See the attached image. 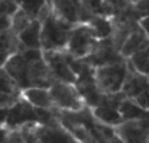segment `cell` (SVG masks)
<instances>
[{"mask_svg": "<svg viewBox=\"0 0 149 143\" xmlns=\"http://www.w3.org/2000/svg\"><path fill=\"white\" fill-rule=\"evenodd\" d=\"M72 24L59 16L54 9L42 21L41 43L45 51H64L73 28Z\"/></svg>", "mask_w": 149, "mask_h": 143, "instance_id": "cell-1", "label": "cell"}, {"mask_svg": "<svg viewBox=\"0 0 149 143\" xmlns=\"http://www.w3.org/2000/svg\"><path fill=\"white\" fill-rule=\"evenodd\" d=\"M128 72V63L127 60L118 63H110L95 67L94 70V80L98 89L105 95L116 93L123 88Z\"/></svg>", "mask_w": 149, "mask_h": 143, "instance_id": "cell-2", "label": "cell"}, {"mask_svg": "<svg viewBox=\"0 0 149 143\" xmlns=\"http://www.w3.org/2000/svg\"><path fill=\"white\" fill-rule=\"evenodd\" d=\"M50 93H51L55 107L60 110L80 112L86 108V104L77 89L76 84L54 81L52 86L50 87Z\"/></svg>", "mask_w": 149, "mask_h": 143, "instance_id": "cell-3", "label": "cell"}, {"mask_svg": "<svg viewBox=\"0 0 149 143\" xmlns=\"http://www.w3.org/2000/svg\"><path fill=\"white\" fill-rule=\"evenodd\" d=\"M97 42L98 39L88 24H77L71 33L64 51L76 59H84L93 51Z\"/></svg>", "mask_w": 149, "mask_h": 143, "instance_id": "cell-4", "label": "cell"}, {"mask_svg": "<svg viewBox=\"0 0 149 143\" xmlns=\"http://www.w3.org/2000/svg\"><path fill=\"white\" fill-rule=\"evenodd\" d=\"M126 99V95L123 92H116V93L105 95L103 100L98 107L92 108V114L98 122L103 123V125L111 126V128H116L123 122V117H122L120 112H119V107H120L122 101Z\"/></svg>", "mask_w": 149, "mask_h": 143, "instance_id": "cell-5", "label": "cell"}, {"mask_svg": "<svg viewBox=\"0 0 149 143\" xmlns=\"http://www.w3.org/2000/svg\"><path fill=\"white\" fill-rule=\"evenodd\" d=\"M43 57L49 64L51 74L55 81H64V83L76 84L77 75L71 67L68 54L65 51H45Z\"/></svg>", "mask_w": 149, "mask_h": 143, "instance_id": "cell-6", "label": "cell"}, {"mask_svg": "<svg viewBox=\"0 0 149 143\" xmlns=\"http://www.w3.org/2000/svg\"><path fill=\"white\" fill-rule=\"evenodd\" d=\"M85 63L93 66V67H100L103 64H110V63H118L127 60L122 57L120 51L116 49V46L114 45L111 37L105 39H98L95 47L93 49V51L88 55L86 58H84Z\"/></svg>", "mask_w": 149, "mask_h": 143, "instance_id": "cell-7", "label": "cell"}, {"mask_svg": "<svg viewBox=\"0 0 149 143\" xmlns=\"http://www.w3.org/2000/svg\"><path fill=\"white\" fill-rule=\"evenodd\" d=\"M31 122H39L36 108L30 105L25 99L20 97L12 108H9L5 125L10 129H18Z\"/></svg>", "mask_w": 149, "mask_h": 143, "instance_id": "cell-8", "label": "cell"}, {"mask_svg": "<svg viewBox=\"0 0 149 143\" xmlns=\"http://www.w3.org/2000/svg\"><path fill=\"white\" fill-rule=\"evenodd\" d=\"M114 129L124 143H149V130L141 118L123 121Z\"/></svg>", "mask_w": 149, "mask_h": 143, "instance_id": "cell-9", "label": "cell"}, {"mask_svg": "<svg viewBox=\"0 0 149 143\" xmlns=\"http://www.w3.org/2000/svg\"><path fill=\"white\" fill-rule=\"evenodd\" d=\"M34 143H79V142L62 125L47 126L38 123V126L36 129Z\"/></svg>", "mask_w": 149, "mask_h": 143, "instance_id": "cell-10", "label": "cell"}, {"mask_svg": "<svg viewBox=\"0 0 149 143\" xmlns=\"http://www.w3.org/2000/svg\"><path fill=\"white\" fill-rule=\"evenodd\" d=\"M3 67L8 71L10 76L20 84L21 89L30 87L29 84V63L21 53H15L9 55Z\"/></svg>", "mask_w": 149, "mask_h": 143, "instance_id": "cell-11", "label": "cell"}, {"mask_svg": "<svg viewBox=\"0 0 149 143\" xmlns=\"http://www.w3.org/2000/svg\"><path fill=\"white\" fill-rule=\"evenodd\" d=\"M29 63V84L30 87H39V88H50L55 81L51 74L49 64L45 57L39 59L31 60Z\"/></svg>", "mask_w": 149, "mask_h": 143, "instance_id": "cell-12", "label": "cell"}, {"mask_svg": "<svg viewBox=\"0 0 149 143\" xmlns=\"http://www.w3.org/2000/svg\"><path fill=\"white\" fill-rule=\"evenodd\" d=\"M128 63V60H127ZM149 87V79L147 75H143L139 71H136L128 63V72H127L126 80H124L122 92L126 95L128 99H135L137 95H140L144 89Z\"/></svg>", "mask_w": 149, "mask_h": 143, "instance_id": "cell-13", "label": "cell"}, {"mask_svg": "<svg viewBox=\"0 0 149 143\" xmlns=\"http://www.w3.org/2000/svg\"><path fill=\"white\" fill-rule=\"evenodd\" d=\"M21 97L25 99L30 105L39 109H55V104L52 101L50 88H39V87H29L22 89Z\"/></svg>", "mask_w": 149, "mask_h": 143, "instance_id": "cell-14", "label": "cell"}, {"mask_svg": "<svg viewBox=\"0 0 149 143\" xmlns=\"http://www.w3.org/2000/svg\"><path fill=\"white\" fill-rule=\"evenodd\" d=\"M41 32H42V21L33 20L18 36L21 46L24 49H42L41 43Z\"/></svg>", "mask_w": 149, "mask_h": 143, "instance_id": "cell-15", "label": "cell"}, {"mask_svg": "<svg viewBox=\"0 0 149 143\" xmlns=\"http://www.w3.org/2000/svg\"><path fill=\"white\" fill-rule=\"evenodd\" d=\"M148 42H149V37L141 29H137L123 43V46H122V49H120L122 57H123L124 59H130L134 54H136L137 51H140V50H143L144 47H147Z\"/></svg>", "mask_w": 149, "mask_h": 143, "instance_id": "cell-16", "label": "cell"}, {"mask_svg": "<svg viewBox=\"0 0 149 143\" xmlns=\"http://www.w3.org/2000/svg\"><path fill=\"white\" fill-rule=\"evenodd\" d=\"M52 9L72 24H80L79 9L73 0H54L52 1Z\"/></svg>", "mask_w": 149, "mask_h": 143, "instance_id": "cell-17", "label": "cell"}, {"mask_svg": "<svg viewBox=\"0 0 149 143\" xmlns=\"http://www.w3.org/2000/svg\"><path fill=\"white\" fill-rule=\"evenodd\" d=\"M86 24L90 26L97 39H105L111 37V33H113L111 18L106 17V16H93L89 20V22Z\"/></svg>", "mask_w": 149, "mask_h": 143, "instance_id": "cell-18", "label": "cell"}, {"mask_svg": "<svg viewBox=\"0 0 149 143\" xmlns=\"http://www.w3.org/2000/svg\"><path fill=\"white\" fill-rule=\"evenodd\" d=\"M0 92L16 97H21V93H22L20 84L8 74V71L3 66L0 67Z\"/></svg>", "mask_w": 149, "mask_h": 143, "instance_id": "cell-19", "label": "cell"}, {"mask_svg": "<svg viewBox=\"0 0 149 143\" xmlns=\"http://www.w3.org/2000/svg\"><path fill=\"white\" fill-rule=\"evenodd\" d=\"M132 4L131 0H103V15L109 18H114L124 13Z\"/></svg>", "mask_w": 149, "mask_h": 143, "instance_id": "cell-20", "label": "cell"}, {"mask_svg": "<svg viewBox=\"0 0 149 143\" xmlns=\"http://www.w3.org/2000/svg\"><path fill=\"white\" fill-rule=\"evenodd\" d=\"M119 112H120L124 121H130V120H139V118H141L143 114L145 113V110L143 108H140L134 100L126 97L122 101L120 107H119Z\"/></svg>", "mask_w": 149, "mask_h": 143, "instance_id": "cell-21", "label": "cell"}, {"mask_svg": "<svg viewBox=\"0 0 149 143\" xmlns=\"http://www.w3.org/2000/svg\"><path fill=\"white\" fill-rule=\"evenodd\" d=\"M127 60H128L130 64L136 71H139L140 74H143V75H148L149 74V50H148V47H144L143 50L137 51L136 54H134Z\"/></svg>", "mask_w": 149, "mask_h": 143, "instance_id": "cell-22", "label": "cell"}, {"mask_svg": "<svg viewBox=\"0 0 149 143\" xmlns=\"http://www.w3.org/2000/svg\"><path fill=\"white\" fill-rule=\"evenodd\" d=\"M33 20L34 18L26 11H24L22 8H18L12 15V28H10V30L15 32L16 34H20L24 29L28 28L29 24Z\"/></svg>", "mask_w": 149, "mask_h": 143, "instance_id": "cell-23", "label": "cell"}, {"mask_svg": "<svg viewBox=\"0 0 149 143\" xmlns=\"http://www.w3.org/2000/svg\"><path fill=\"white\" fill-rule=\"evenodd\" d=\"M20 8L29 13L36 20L38 18L41 11L49 4V0H17Z\"/></svg>", "mask_w": 149, "mask_h": 143, "instance_id": "cell-24", "label": "cell"}, {"mask_svg": "<svg viewBox=\"0 0 149 143\" xmlns=\"http://www.w3.org/2000/svg\"><path fill=\"white\" fill-rule=\"evenodd\" d=\"M132 8L136 15V17L141 18L145 16H149V0H137V1L132 3Z\"/></svg>", "mask_w": 149, "mask_h": 143, "instance_id": "cell-25", "label": "cell"}, {"mask_svg": "<svg viewBox=\"0 0 149 143\" xmlns=\"http://www.w3.org/2000/svg\"><path fill=\"white\" fill-rule=\"evenodd\" d=\"M20 8L17 0H0V15L12 16Z\"/></svg>", "mask_w": 149, "mask_h": 143, "instance_id": "cell-26", "label": "cell"}, {"mask_svg": "<svg viewBox=\"0 0 149 143\" xmlns=\"http://www.w3.org/2000/svg\"><path fill=\"white\" fill-rule=\"evenodd\" d=\"M139 105L140 108H143L144 110H149V87L147 89L141 92L140 95H137L135 99H131Z\"/></svg>", "mask_w": 149, "mask_h": 143, "instance_id": "cell-27", "label": "cell"}, {"mask_svg": "<svg viewBox=\"0 0 149 143\" xmlns=\"http://www.w3.org/2000/svg\"><path fill=\"white\" fill-rule=\"evenodd\" d=\"M7 143H26V139L21 129H10Z\"/></svg>", "mask_w": 149, "mask_h": 143, "instance_id": "cell-28", "label": "cell"}, {"mask_svg": "<svg viewBox=\"0 0 149 143\" xmlns=\"http://www.w3.org/2000/svg\"><path fill=\"white\" fill-rule=\"evenodd\" d=\"M12 28V16L0 15V33L10 30Z\"/></svg>", "mask_w": 149, "mask_h": 143, "instance_id": "cell-29", "label": "cell"}, {"mask_svg": "<svg viewBox=\"0 0 149 143\" xmlns=\"http://www.w3.org/2000/svg\"><path fill=\"white\" fill-rule=\"evenodd\" d=\"M9 131L10 128H8L7 125H0V143H7Z\"/></svg>", "mask_w": 149, "mask_h": 143, "instance_id": "cell-30", "label": "cell"}, {"mask_svg": "<svg viewBox=\"0 0 149 143\" xmlns=\"http://www.w3.org/2000/svg\"><path fill=\"white\" fill-rule=\"evenodd\" d=\"M139 26L143 32L149 37V16H145V17H141L139 20Z\"/></svg>", "mask_w": 149, "mask_h": 143, "instance_id": "cell-31", "label": "cell"}, {"mask_svg": "<svg viewBox=\"0 0 149 143\" xmlns=\"http://www.w3.org/2000/svg\"><path fill=\"white\" fill-rule=\"evenodd\" d=\"M141 121L144 122V125L147 126V129L149 130V110H145V113L143 114V117H141Z\"/></svg>", "mask_w": 149, "mask_h": 143, "instance_id": "cell-32", "label": "cell"}, {"mask_svg": "<svg viewBox=\"0 0 149 143\" xmlns=\"http://www.w3.org/2000/svg\"><path fill=\"white\" fill-rule=\"evenodd\" d=\"M90 143H98V142H97V141H95V139H94V141H92Z\"/></svg>", "mask_w": 149, "mask_h": 143, "instance_id": "cell-33", "label": "cell"}, {"mask_svg": "<svg viewBox=\"0 0 149 143\" xmlns=\"http://www.w3.org/2000/svg\"><path fill=\"white\" fill-rule=\"evenodd\" d=\"M147 47H148V50H149V42H148V46Z\"/></svg>", "mask_w": 149, "mask_h": 143, "instance_id": "cell-34", "label": "cell"}, {"mask_svg": "<svg viewBox=\"0 0 149 143\" xmlns=\"http://www.w3.org/2000/svg\"><path fill=\"white\" fill-rule=\"evenodd\" d=\"M147 76H148V79H149V74H148V75H147Z\"/></svg>", "mask_w": 149, "mask_h": 143, "instance_id": "cell-35", "label": "cell"}]
</instances>
